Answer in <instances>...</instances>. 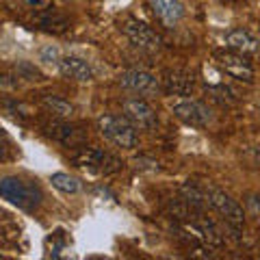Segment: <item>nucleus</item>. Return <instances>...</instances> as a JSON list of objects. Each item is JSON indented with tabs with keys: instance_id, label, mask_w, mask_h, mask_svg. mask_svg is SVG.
I'll use <instances>...</instances> for the list:
<instances>
[{
	"instance_id": "9d476101",
	"label": "nucleus",
	"mask_w": 260,
	"mask_h": 260,
	"mask_svg": "<svg viewBox=\"0 0 260 260\" xmlns=\"http://www.w3.org/2000/svg\"><path fill=\"white\" fill-rule=\"evenodd\" d=\"M150 9L167 28H174L184 18V5L180 0H150Z\"/></svg>"
},
{
	"instance_id": "39448f33",
	"label": "nucleus",
	"mask_w": 260,
	"mask_h": 260,
	"mask_svg": "<svg viewBox=\"0 0 260 260\" xmlns=\"http://www.w3.org/2000/svg\"><path fill=\"white\" fill-rule=\"evenodd\" d=\"M215 61L219 68L234 80H241V83H251V80H254V68H251V63L245 59V54L234 52L228 48V50L215 52Z\"/></svg>"
},
{
	"instance_id": "0eeeda50",
	"label": "nucleus",
	"mask_w": 260,
	"mask_h": 260,
	"mask_svg": "<svg viewBox=\"0 0 260 260\" xmlns=\"http://www.w3.org/2000/svg\"><path fill=\"white\" fill-rule=\"evenodd\" d=\"M174 115L191 128H206L213 121V111L204 102H198V100L178 102L174 107Z\"/></svg>"
},
{
	"instance_id": "9b49d317",
	"label": "nucleus",
	"mask_w": 260,
	"mask_h": 260,
	"mask_svg": "<svg viewBox=\"0 0 260 260\" xmlns=\"http://www.w3.org/2000/svg\"><path fill=\"white\" fill-rule=\"evenodd\" d=\"M59 72L65 78L78 80V83H89L93 80V68L80 56H61L59 59Z\"/></svg>"
},
{
	"instance_id": "f3484780",
	"label": "nucleus",
	"mask_w": 260,
	"mask_h": 260,
	"mask_svg": "<svg viewBox=\"0 0 260 260\" xmlns=\"http://www.w3.org/2000/svg\"><path fill=\"white\" fill-rule=\"evenodd\" d=\"M61 59V54L59 50H56L54 46H46L44 50H42V61H48V63H59Z\"/></svg>"
},
{
	"instance_id": "423d86ee",
	"label": "nucleus",
	"mask_w": 260,
	"mask_h": 260,
	"mask_svg": "<svg viewBox=\"0 0 260 260\" xmlns=\"http://www.w3.org/2000/svg\"><path fill=\"white\" fill-rule=\"evenodd\" d=\"M121 109H124V117L137 130H154L158 124L156 111H154L145 100H139V98L126 100L124 104H121Z\"/></svg>"
},
{
	"instance_id": "ddd939ff",
	"label": "nucleus",
	"mask_w": 260,
	"mask_h": 260,
	"mask_svg": "<svg viewBox=\"0 0 260 260\" xmlns=\"http://www.w3.org/2000/svg\"><path fill=\"white\" fill-rule=\"evenodd\" d=\"M42 104L56 117H72V113H74V107H72L68 100L59 98V95L46 93V95H42Z\"/></svg>"
},
{
	"instance_id": "f257e3e1",
	"label": "nucleus",
	"mask_w": 260,
	"mask_h": 260,
	"mask_svg": "<svg viewBox=\"0 0 260 260\" xmlns=\"http://www.w3.org/2000/svg\"><path fill=\"white\" fill-rule=\"evenodd\" d=\"M0 198L11 202L20 210L32 213V210H37L39 204H42L44 193L32 180H24L20 176H5L0 180Z\"/></svg>"
},
{
	"instance_id": "20e7f679",
	"label": "nucleus",
	"mask_w": 260,
	"mask_h": 260,
	"mask_svg": "<svg viewBox=\"0 0 260 260\" xmlns=\"http://www.w3.org/2000/svg\"><path fill=\"white\" fill-rule=\"evenodd\" d=\"M121 32L128 37V42L135 48L145 52H156L160 50V37L154 32L148 24H143L139 20H124L121 22Z\"/></svg>"
},
{
	"instance_id": "6e6552de",
	"label": "nucleus",
	"mask_w": 260,
	"mask_h": 260,
	"mask_svg": "<svg viewBox=\"0 0 260 260\" xmlns=\"http://www.w3.org/2000/svg\"><path fill=\"white\" fill-rule=\"evenodd\" d=\"M119 85L124 87L126 91L150 95V93H156L160 89V80L145 70H126L119 74Z\"/></svg>"
},
{
	"instance_id": "dca6fc26",
	"label": "nucleus",
	"mask_w": 260,
	"mask_h": 260,
	"mask_svg": "<svg viewBox=\"0 0 260 260\" xmlns=\"http://www.w3.org/2000/svg\"><path fill=\"white\" fill-rule=\"evenodd\" d=\"M11 158V141L5 135V130H0V160H9Z\"/></svg>"
},
{
	"instance_id": "f03ea898",
	"label": "nucleus",
	"mask_w": 260,
	"mask_h": 260,
	"mask_svg": "<svg viewBox=\"0 0 260 260\" xmlns=\"http://www.w3.org/2000/svg\"><path fill=\"white\" fill-rule=\"evenodd\" d=\"M98 130L109 143L121 150H133L139 141L137 128L124 115H102L98 119Z\"/></svg>"
},
{
	"instance_id": "f8f14e48",
	"label": "nucleus",
	"mask_w": 260,
	"mask_h": 260,
	"mask_svg": "<svg viewBox=\"0 0 260 260\" xmlns=\"http://www.w3.org/2000/svg\"><path fill=\"white\" fill-rule=\"evenodd\" d=\"M225 48H230L234 52H241V54H254V52H258L260 44L249 30L234 28L225 35Z\"/></svg>"
},
{
	"instance_id": "2eb2a0df",
	"label": "nucleus",
	"mask_w": 260,
	"mask_h": 260,
	"mask_svg": "<svg viewBox=\"0 0 260 260\" xmlns=\"http://www.w3.org/2000/svg\"><path fill=\"white\" fill-rule=\"evenodd\" d=\"M48 130H50V137H54L56 141H61V143H74V135H76V128H72L68 124H52V126H48Z\"/></svg>"
},
{
	"instance_id": "4468645a",
	"label": "nucleus",
	"mask_w": 260,
	"mask_h": 260,
	"mask_svg": "<svg viewBox=\"0 0 260 260\" xmlns=\"http://www.w3.org/2000/svg\"><path fill=\"white\" fill-rule=\"evenodd\" d=\"M50 182H52V186L56 191H61V193H65V195H74V193H78L80 191V182L76 180L74 176H70V174H52L50 176Z\"/></svg>"
},
{
	"instance_id": "7ed1b4c3",
	"label": "nucleus",
	"mask_w": 260,
	"mask_h": 260,
	"mask_svg": "<svg viewBox=\"0 0 260 260\" xmlns=\"http://www.w3.org/2000/svg\"><path fill=\"white\" fill-rule=\"evenodd\" d=\"M206 200H208V204L213 206L230 225L241 228L243 223H245V210H243V206L239 204V202L234 200L232 195H228L225 191L208 189L206 191Z\"/></svg>"
},
{
	"instance_id": "1a4fd4ad",
	"label": "nucleus",
	"mask_w": 260,
	"mask_h": 260,
	"mask_svg": "<svg viewBox=\"0 0 260 260\" xmlns=\"http://www.w3.org/2000/svg\"><path fill=\"white\" fill-rule=\"evenodd\" d=\"M160 89L169 95H191L195 91V80L184 70H165L160 74Z\"/></svg>"
},
{
	"instance_id": "a211bd4d",
	"label": "nucleus",
	"mask_w": 260,
	"mask_h": 260,
	"mask_svg": "<svg viewBox=\"0 0 260 260\" xmlns=\"http://www.w3.org/2000/svg\"><path fill=\"white\" fill-rule=\"evenodd\" d=\"M0 258H3V256H0Z\"/></svg>"
}]
</instances>
